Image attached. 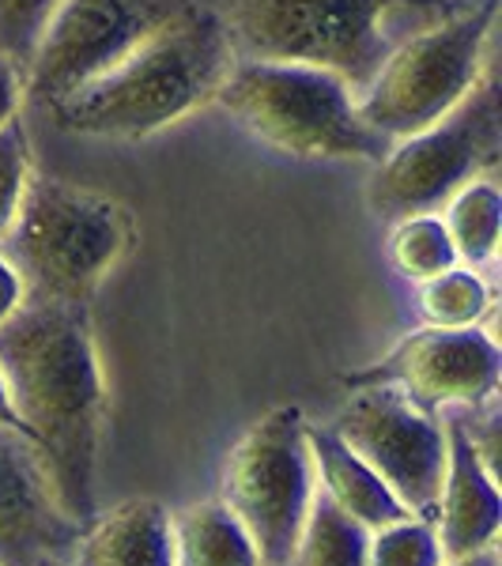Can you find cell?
<instances>
[{"instance_id":"2","label":"cell","mask_w":502,"mask_h":566,"mask_svg":"<svg viewBox=\"0 0 502 566\" xmlns=\"http://www.w3.org/2000/svg\"><path fill=\"white\" fill-rule=\"evenodd\" d=\"M234 61L239 53L219 8L194 0L106 76L72 91L45 114L57 129L76 136L140 140L212 106Z\"/></svg>"},{"instance_id":"8","label":"cell","mask_w":502,"mask_h":566,"mask_svg":"<svg viewBox=\"0 0 502 566\" xmlns=\"http://www.w3.org/2000/svg\"><path fill=\"white\" fill-rule=\"evenodd\" d=\"M314 453L299 408H276L231 450L223 506L258 547L261 566H291L314 502Z\"/></svg>"},{"instance_id":"3","label":"cell","mask_w":502,"mask_h":566,"mask_svg":"<svg viewBox=\"0 0 502 566\" xmlns=\"http://www.w3.org/2000/svg\"><path fill=\"white\" fill-rule=\"evenodd\" d=\"M477 0H223L239 57L314 65L363 95L412 34L469 12Z\"/></svg>"},{"instance_id":"9","label":"cell","mask_w":502,"mask_h":566,"mask_svg":"<svg viewBox=\"0 0 502 566\" xmlns=\"http://www.w3.org/2000/svg\"><path fill=\"white\" fill-rule=\"evenodd\" d=\"M194 0H61L23 69V103L50 109L106 76Z\"/></svg>"},{"instance_id":"17","label":"cell","mask_w":502,"mask_h":566,"mask_svg":"<svg viewBox=\"0 0 502 566\" xmlns=\"http://www.w3.org/2000/svg\"><path fill=\"white\" fill-rule=\"evenodd\" d=\"M442 227L453 242L458 264L464 269H483L499 253V231H502V193L495 178H477L464 189H458L442 208Z\"/></svg>"},{"instance_id":"4","label":"cell","mask_w":502,"mask_h":566,"mask_svg":"<svg viewBox=\"0 0 502 566\" xmlns=\"http://www.w3.org/2000/svg\"><path fill=\"white\" fill-rule=\"evenodd\" d=\"M133 239V216L114 197L31 175L0 253L23 283V298L91 303L95 287Z\"/></svg>"},{"instance_id":"6","label":"cell","mask_w":502,"mask_h":566,"mask_svg":"<svg viewBox=\"0 0 502 566\" xmlns=\"http://www.w3.org/2000/svg\"><path fill=\"white\" fill-rule=\"evenodd\" d=\"M499 0H477L469 12L412 34L359 95V117L386 140H405L442 122L491 69Z\"/></svg>"},{"instance_id":"15","label":"cell","mask_w":502,"mask_h":566,"mask_svg":"<svg viewBox=\"0 0 502 566\" xmlns=\"http://www.w3.org/2000/svg\"><path fill=\"white\" fill-rule=\"evenodd\" d=\"M306 442H310V453H314V469L322 472V480H325V495L348 517H355L363 528L378 533V528L412 517L400 506V499L394 491L381 483L378 472H374L367 461L355 458L333 431H322V427L306 423Z\"/></svg>"},{"instance_id":"13","label":"cell","mask_w":502,"mask_h":566,"mask_svg":"<svg viewBox=\"0 0 502 566\" xmlns=\"http://www.w3.org/2000/svg\"><path fill=\"white\" fill-rule=\"evenodd\" d=\"M442 431H446V476L438 491L435 510V536L442 559H461L480 547L495 544L499 522H502V499L499 480L488 476V469L477 458V446L469 438L461 408H442Z\"/></svg>"},{"instance_id":"22","label":"cell","mask_w":502,"mask_h":566,"mask_svg":"<svg viewBox=\"0 0 502 566\" xmlns=\"http://www.w3.org/2000/svg\"><path fill=\"white\" fill-rule=\"evenodd\" d=\"M31 175V140H27L20 117H12V122L0 125V234L12 227L15 212H20Z\"/></svg>"},{"instance_id":"7","label":"cell","mask_w":502,"mask_h":566,"mask_svg":"<svg viewBox=\"0 0 502 566\" xmlns=\"http://www.w3.org/2000/svg\"><path fill=\"white\" fill-rule=\"evenodd\" d=\"M502 151L499 136V84L495 72L469 91L442 122L427 125L389 148L370 181V208L378 219L397 223L408 216L438 212L458 189L477 178H495Z\"/></svg>"},{"instance_id":"24","label":"cell","mask_w":502,"mask_h":566,"mask_svg":"<svg viewBox=\"0 0 502 566\" xmlns=\"http://www.w3.org/2000/svg\"><path fill=\"white\" fill-rule=\"evenodd\" d=\"M23 106V69L0 53V125L20 117Z\"/></svg>"},{"instance_id":"25","label":"cell","mask_w":502,"mask_h":566,"mask_svg":"<svg viewBox=\"0 0 502 566\" xmlns=\"http://www.w3.org/2000/svg\"><path fill=\"white\" fill-rule=\"evenodd\" d=\"M23 303V283L15 276V269L8 264V258L0 253V322L12 317Z\"/></svg>"},{"instance_id":"20","label":"cell","mask_w":502,"mask_h":566,"mask_svg":"<svg viewBox=\"0 0 502 566\" xmlns=\"http://www.w3.org/2000/svg\"><path fill=\"white\" fill-rule=\"evenodd\" d=\"M389 258H394V269L405 280H431L438 272L453 269L458 264V253H453V242L442 227V216L438 212H423V216H408L394 223V239H389Z\"/></svg>"},{"instance_id":"18","label":"cell","mask_w":502,"mask_h":566,"mask_svg":"<svg viewBox=\"0 0 502 566\" xmlns=\"http://www.w3.org/2000/svg\"><path fill=\"white\" fill-rule=\"evenodd\" d=\"M291 566H370V528L344 514L328 495H314Z\"/></svg>"},{"instance_id":"10","label":"cell","mask_w":502,"mask_h":566,"mask_svg":"<svg viewBox=\"0 0 502 566\" xmlns=\"http://www.w3.org/2000/svg\"><path fill=\"white\" fill-rule=\"evenodd\" d=\"M333 434L367 461L408 514L435 522L446 476V431L397 386H359L336 412Z\"/></svg>"},{"instance_id":"21","label":"cell","mask_w":502,"mask_h":566,"mask_svg":"<svg viewBox=\"0 0 502 566\" xmlns=\"http://www.w3.org/2000/svg\"><path fill=\"white\" fill-rule=\"evenodd\" d=\"M370 566H442L438 536L431 522H405L386 525L370 536Z\"/></svg>"},{"instance_id":"16","label":"cell","mask_w":502,"mask_h":566,"mask_svg":"<svg viewBox=\"0 0 502 566\" xmlns=\"http://www.w3.org/2000/svg\"><path fill=\"white\" fill-rule=\"evenodd\" d=\"M175 566H261L258 547L223 502H200L170 517Z\"/></svg>"},{"instance_id":"26","label":"cell","mask_w":502,"mask_h":566,"mask_svg":"<svg viewBox=\"0 0 502 566\" xmlns=\"http://www.w3.org/2000/svg\"><path fill=\"white\" fill-rule=\"evenodd\" d=\"M446 566H502V559H499V547H495V544H488V547H480V552H472V555L450 559Z\"/></svg>"},{"instance_id":"12","label":"cell","mask_w":502,"mask_h":566,"mask_svg":"<svg viewBox=\"0 0 502 566\" xmlns=\"http://www.w3.org/2000/svg\"><path fill=\"white\" fill-rule=\"evenodd\" d=\"M84 528L61 506L39 442L0 427V566H69Z\"/></svg>"},{"instance_id":"1","label":"cell","mask_w":502,"mask_h":566,"mask_svg":"<svg viewBox=\"0 0 502 566\" xmlns=\"http://www.w3.org/2000/svg\"><path fill=\"white\" fill-rule=\"evenodd\" d=\"M0 378L27 434L45 453L61 506L80 525H91L98 517L103 374L87 303L23 298L12 317L0 322Z\"/></svg>"},{"instance_id":"28","label":"cell","mask_w":502,"mask_h":566,"mask_svg":"<svg viewBox=\"0 0 502 566\" xmlns=\"http://www.w3.org/2000/svg\"><path fill=\"white\" fill-rule=\"evenodd\" d=\"M50 566H65V563H50Z\"/></svg>"},{"instance_id":"11","label":"cell","mask_w":502,"mask_h":566,"mask_svg":"<svg viewBox=\"0 0 502 566\" xmlns=\"http://www.w3.org/2000/svg\"><path fill=\"white\" fill-rule=\"evenodd\" d=\"M502 355L480 325L419 328L386 363L352 374L348 386H397L412 405L438 416L442 408H480L499 392Z\"/></svg>"},{"instance_id":"14","label":"cell","mask_w":502,"mask_h":566,"mask_svg":"<svg viewBox=\"0 0 502 566\" xmlns=\"http://www.w3.org/2000/svg\"><path fill=\"white\" fill-rule=\"evenodd\" d=\"M69 566H175L170 514L151 499H133L95 517Z\"/></svg>"},{"instance_id":"27","label":"cell","mask_w":502,"mask_h":566,"mask_svg":"<svg viewBox=\"0 0 502 566\" xmlns=\"http://www.w3.org/2000/svg\"><path fill=\"white\" fill-rule=\"evenodd\" d=\"M0 427H15V431H23V434H27L23 419H20V412L12 408V397H8L4 378H0ZM27 438H31V434H27Z\"/></svg>"},{"instance_id":"19","label":"cell","mask_w":502,"mask_h":566,"mask_svg":"<svg viewBox=\"0 0 502 566\" xmlns=\"http://www.w3.org/2000/svg\"><path fill=\"white\" fill-rule=\"evenodd\" d=\"M491 306L495 298H491L488 283L477 269H464V264L438 272L419 287V310L435 328H472Z\"/></svg>"},{"instance_id":"23","label":"cell","mask_w":502,"mask_h":566,"mask_svg":"<svg viewBox=\"0 0 502 566\" xmlns=\"http://www.w3.org/2000/svg\"><path fill=\"white\" fill-rule=\"evenodd\" d=\"M61 0H0V53L27 69L45 20Z\"/></svg>"},{"instance_id":"5","label":"cell","mask_w":502,"mask_h":566,"mask_svg":"<svg viewBox=\"0 0 502 566\" xmlns=\"http://www.w3.org/2000/svg\"><path fill=\"white\" fill-rule=\"evenodd\" d=\"M216 106L295 159H363L378 167L394 148L359 117V95L336 72L314 65L239 57Z\"/></svg>"}]
</instances>
